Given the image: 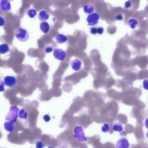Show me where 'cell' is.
<instances>
[{"instance_id":"9a60e30c","label":"cell","mask_w":148,"mask_h":148,"mask_svg":"<svg viewBox=\"0 0 148 148\" xmlns=\"http://www.w3.org/2000/svg\"><path fill=\"white\" fill-rule=\"evenodd\" d=\"M84 10L87 14H91L94 10V6L91 4H87L84 6Z\"/></svg>"},{"instance_id":"7c38bea8","label":"cell","mask_w":148,"mask_h":148,"mask_svg":"<svg viewBox=\"0 0 148 148\" xmlns=\"http://www.w3.org/2000/svg\"><path fill=\"white\" fill-rule=\"evenodd\" d=\"M55 38L56 42L60 44L65 42L68 39L66 36L60 34H57L55 36Z\"/></svg>"},{"instance_id":"277c9868","label":"cell","mask_w":148,"mask_h":148,"mask_svg":"<svg viewBox=\"0 0 148 148\" xmlns=\"http://www.w3.org/2000/svg\"><path fill=\"white\" fill-rule=\"evenodd\" d=\"M99 18V14L97 13L94 12L90 14L86 18L88 25L93 26L97 24L98 23Z\"/></svg>"},{"instance_id":"52a82bcc","label":"cell","mask_w":148,"mask_h":148,"mask_svg":"<svg viewBox=\"0 0 148 148\" xmlns=\"http://www.w3.org/2000/svg\"><path fill=\"white\" fill-rule=\"evenodd\" d=\"M130 144L127 139L123 137L119 139L116 142V148H129Z\"/></svg>"},{"instance_id":"8992f818","label":"cell","mask_w":148,"mask_h":148,"mask_svg":"<svg viewBox=\"0 0 148 148\" xmlns=\"http://www.w3.org/2000/svg\"><path fill=\"white\" fill-rule=\"evenodd\" d=\"M53 53L54 57L58 60L63 61L65 58L66 52L60 49H55L53 51Z\"/></svg>"},{"instance_id":"83f0119b","label":"cell","mask_w":148,"mask_h":148,"mask_svg":"<svg viewBox=\"0 0 148 148\" xmlns=\"http://www.w3.org/2000/svg\"><path fill=\"white\" fill-rule=\"evenodd\" d=\"M43 119L44 121L47 122L49 121L50 120V116L47 114H45L43 116Z\"/></svg>"},{"instance_id":"7402d4cb","label":"cell","mask_w":148,"mask_h":148,"mask_svg":"<svg viewBox=\"0 0 148 148\" xmlns=\"http://www.w3.org/2000/svg\"><path fill=\"white\" fill-rule=\"evenodd\" d=\"M132 4L130 1H127L124 3V7L126 9H129L132 7Z\"/></svg>"},{"instance_id":"4fadbf2b","label":"cell","mask_w":148,"mask_h":148,"mask_svg":"<svg viewBox=\"0 0 148 148\" xmlns=\"http://www.w3.org/2000/svg\"><path fill=\"white\" fill-rule=\"evenodd\" d=\"M138 21L135 18H130L128 21V26L132 29H135L138 26Z\"/></svg>"},{"instance_id":"f1b7e54d","label":"cell","mask_w":148,"mask_h":148,"mask_svg":"<svg viewBox=\"0 0 148 148\" xmlns=\"http://www.w3.org/2000/svg\"><path fill=\"white\" fill-rule=\"evenodd\" d=\"M0 26H3L4 24V20L3 17L0 16Z\"/></svg>"},{"instance_id":"4dcf8cb0","label":"cell","mask_w":148,"mask_h":148,"mask_svg":"<svg viewBox=\"0 0 148 148\" xmlns=\"http://www.w3.org/2000/svg\"><path fill=\"white\" fill-rule=\"evenodd\" d=\"M146 135L147 137L148 138V131H147L146 132Z\"/></svg>"},{"instance_id":"44dd1931","label":"cell","mask_w":148,"mask_h":148,"mask_svg":"<svg viewBox=\"0 0 148 148\" xmlns=\"http://www.w3.org/2000/svg\"><path fill=\"white\" fill-rule=\"evenodd\" d=\"M102 131L103 132L107 133L109 132L110 126L108 123H104L102 126L101 128Z\"/></svg>"},{"instance_id":"d6a6232c","label":"cell","mask_w":148,"mask_h":148,"mask_svg":"<svg viewBox=\"0 0 148 148\" xmlns=\"http://www.w3.org/2000/svg\"><path fill=\"white\" fill-rule=\"evenodd\" d=\"M147 145H148V144H147Z\"/></svg>"},{"instance_id":"5b68a950","label":"cell","mask_w":148,"mask_h":148,"mask_svg":"<svg viewBox=\"0 0 148 148\" xmlns=\"http://www.w3.org/2000/svg\"><path fill=\"white\" fill-rule=\"evenodd\" d=\"M4 82L8 87L12 88L16 85L17 79L14 76H7L4 77Z\"/></svg>"},{"instance_id":"6da1fadb","label":"cell","mask_w":148,"mask_h":148,"mask_svg":"<svg viewBox=\"0 0 148 148\" xmlns=\"http://www.w3.org/2000/svg\"><path fill=\"white\" fill-rule=\"evenodd\" d=\"M14 35L20 41L25 42L27 41L29 38V34L28 31L23 28H19L15 31Z\"/></svg>"},{"instance_id":"d4e9b609","label":"cell","mask_w":148,"mask_h":148,"mask_svg":"<svg viewBox=\"0 0 148 148\" xmlns=\"http://www.w3.org/2000/svg\"><path fill=\"white\" fill-rule=\"evenodd\" d=\"M45 145L40 141H38L36 143V148H43Z\"/></svg>"},{"instance_id":"f546056e","label":"cell","mask_w":148,"mask_h":148,"mask_svg":"<svg viewBox=\"0 0 148 148\" xmlns=\"http://www.w3.org/2000/svg\"><path fill=\"white\" fill-rule=\"evenodd\" d=\"M145 126L146 128L148 129V118L145 120Z\"/></svg>"},{"instance_id":"9c48e42d","label":"cell","mask_w":148,"mask_h":148,"mask_svg":"<svg viewBox=\"0 0 148 148\" xmlns=\"http://www.w3.org/2000/svg\"><path fill=\"white\" fill-rule=\"evenodd\" d=\"M82 62L78 59L72 60L70 62V65L72 69L75 71H79L81 67Z\"/></svg>"},{"instance_id":"2e32d148","label":"cell","mask_w":148,"mask_h":148,"mask_svg":"<svg viewBox=\"0 0 148 148\" xmlns=\"http://www.w3.org/2000/svg\"><path fill=\"white\" fill-rule=\"evenodd\" d=\"M10 51V49L8 45L6 43L0 45V53L4 54Z\"/></svg>"},{"instance_id":"ac0fdd59","label":"cell","mask_w":148,"mask_h":148,"mask_svg":"<svg viewBox=\"0 0 148 148\" xmlns=\"http://www.w3.org/2000/svg\"><path fill=\"white\" fill-rule=\"evenodd\" d=\"M27 13L29 17L33 18L36 16L37 11L35 9L29 8L27 10Z\"/></svg>"},{"instance_id":"7a4b0ae2","label":"cell","mask_w":148,"mask_h":148,"mask_svg":"<svg viewBox=\"0 0 148 148\" xmlns=\"http://www.w3.org/2000/svg\"><path fill=\"white\" fill-rule=\"evenodd\" d=\"M19 110V109L16 106H11L5 117V120L14 123L15 122L18 117V113Z\"/></svg>"},{"instance_id":"5bb4252c","label":"cell","mask_w":148,"mask_h":148,"mask_svg":"<svg viewBox=\"0 0 148 148\" xmlns=\"http://www.w3.org/2000/svg\"><path fill=\"white\" fill-rule=\"evenodd\" d=\"M14 122L7 121L4 123V127L5 129L8 131L12 132L14 130L15 125Z\"/></svg>"},{"instance_id":"1f68e13d","label":"cell","mask_w":148,"mask_h":148,"mask_svg":"<svg viewBox=\"0 0 148 148\" xmlns=\"http://www.w3.org/2000/svg\"><path fill=\"white\" fill-rule=\"evenodd\" d=\"M48 148H54V147H50V146H49L48 147Z\"/></svg>"},{"instance_id":"e0dca14e","label":"cell","mask_w":148,"mask_h":148,"mask_svg":"<svg viewBox=\"0 0 148 148\" xmlns=\"http://www.w3.org/2000/svg\"><path fill=\"white\" fill-rule=\"evenodd\" d=\"M113 129L115 131L121 132L123 130V127L120 123L116 122L113 123Z\"/></svg>"},{"instance_id":"4316f807","label":"cell","mask_w":148,"mask_h":148,"mask_svg":"<svg viewBox=\"0 0 148 148\" xmlns=\"http://www.w3.org/2000/svg\"><path fill=\"white\" fill-rule=\"evenodd\" d=\"M104 31V29L102 27H97V34H102Z\"/></svg>"},{"instance_id":"3957f363","label":"cell","mask_w":148,"mask_h":148,"mask_svg":"<svg viewBox=\"0 0 148 148\" xmlns=\"http://www.w3.org/2000/svg\"><path fill=\"white\" fill-rule=\"evenodd\" d=\"M74 136L80 141H84L87 140L85 133L82 126L77 125L74 130Z\"/></svg>"},{"instance_id":"ba28073f","label":"cell","mask_w":148,"mask_h":148,"mask_svg":"<svg viewBox=\"0 0 148 148\" xmlns=\"http://www.w3.org/2000/svg\"><path fill=\"white\" fill-rule=\"evenodd\" d=\"M0 9L3 11L9 12L11 10V4L9 1L1 0L0 3Z\"/></svg>"},{"instance_id":"30bf717a","label":"cell","mask_w":148,"mask_h":148,"mask_svg":"<svg viewBox=\"0 0 148 148\" xmlns=\"http://www.w3.org/2000/svg\"><path fill=\"white\" fill-rule=\"evenodd\" d=\"M38 17L40 21L44 22L49 18V15L46 11L42 10L38 13Z\"/></svg>"},{"instance_id":"ffe728a7","label":"cell","mask_w":148,"mask_h":148,"mask_svg":"<svg viewBox=\"0 0 148 148\" xmlns=\"http://www.w3.org/2000/svg\"><path fill=\"white\" fill-rule=\"evenodd\" d=\"M53 49V47L51 45H47L45 46L44 51L45 53H47L52 52Z\"/></svg>"},{"instance_id":"484cf974","label":"cell","mask_w":148,"mask_h":148,"mask_svg":"<svg viewBox=\"0 0 148 148\" xmlns=\"http://www.w3.org/2000/svg\"><path fill=\"white\" fill-rule=\"evenodd\" d=\"M97 27H92L90 28V32L91 34L95 35L97 34Z\"/></svg>"},{"instance_id":"603a6c76","label":"cell","mask_w":148,"mask_h":148,"mask_svg":"<svg viewBox=\"0 0 148 148\" xmlns=\"http://www.w3.org/2000/svg\"><path fill=\"white\" fill-rule=\"evenodd\" d=\"M143 88L146 90H148V79H145L143 81Z\"/></svg>"},{"instance_id":"cb8c5ba5","label":"cell","mask_w":148,"mask_h":148,"mask_svg":"<svg viewBox=\"0 0 148 148\" xmlns=\"http://www.w3.org/2000/svg\"><path fill=\"white\" fill-rule=\"evenodd\" d=\"M115 18L117 21H121L123 18V14L121 13H119L117 14L115 16Z\"/></svg>"},{"instance_id":"d6986e66","label":"cell","mask_w":148,"mask_h":148,"mask_svg":"<svg viewBox=\"0 0 148 148\" xmlns=\"http://www.w3.org/2000/svg\"><path fill=\"white\" fill-rule=\"evenodd\" d=\"M18 116L22 119H26L27 117V113L24 109H21L18 113Z\"/></svg>"},{"instance_id":"8fae6325","label":"cell","mask_w":148,"mask_h":148,"mask_svg":"<svg viewBox=\"0 0 148 148\" xmlns=\"http://www.w3.org/2000/svg\"><path fill=\"white\" fill-rule=\"evenodd\" d=\"M40 28L44 34L47 33L50 30V26L49 23L46 21L42 22L40 24Z\"/></svg>"}]
</instances>
